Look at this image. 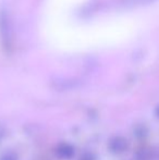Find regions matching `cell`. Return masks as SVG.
I'll return each instance as SVG.
<instances>
[{"label": "cell", "instance_id": "obj_1", "mask_svg": "<svg viewBox=\"0 0 159 160\" xmlns=\"http://www.w3.org/2000/svg\"><path fill=\"white\" fill-rule=\"evenodd\" d=\"M0 38L4 49H10L12 44V31H11L10 17L4 8L0 10Z\"/></svg>", "mask_w": 159, "mask_h": 160}, {"label": "cell", "instance_id": "obj_2", "mask_svg": "<svg viewBox=\"0 0 159 160\" xmlns=\"http://www.w3.org/2000/svg\"><path fill=\"white\" fill-rule=\"evenodd\" d=\"M130 147V143L124 136L116 135L112 136L108 142V150L113 155L124 154Z\"/></svg>", "mask_w": 159, "mask_h": 160}, {"label": "cell", "instance_id": "obj_3", "mask_svg": "<svg viewBox=\"0 0 159 160\" xmlns=\"http://www.w3.org/2000/svg\"><path fill=\"white\" fill-rule=\"evenodd\" d=\"M56 156L59 159L62 160H69L72 159L75 156V147L70 143H60L56 147Z\"/></svg>", "mask_w": 159, "mask_h": 160}, {"label": "cell", "instance_id": "obj_4", "mask_svg": "<svg viewBox=\"0 0 159 160\" xmlns=\"http://www.w3.org/2000/svg\"><path fill=\"white\" fill-rule=\"evenodd\" d=\"M133 134L137 139H144L148 135V128L144 124H137L133 128Z\"/></svg>", "mask_w": 159, "mask_h": 160}, {"label": "cell", "instance_id": "obj_5", "mask_svg": "<svg viewBox=\"0 0 159 160\" xmlns=\"http://www.w3.org/2000/svg\"><path fill=\"white\" fill-rule=\"evenodd\" d=\"M133 160H152V152L149 149L142 148L134 154Z\"/></svg>", "mask_w": 159, "mask_h": 160}, {"label": "cell", "instance_id": "obj_6", "mask_svg": "<svg viewBox=\"0 0 159 160\" xmlns=\"http://www.w3.org/2000/svg\"><path fill=\"white\" fill-rule=\"evenodd\" d=\"M0 160H19V156L13 150H7L0 156Z\"/></svg>", "mask_w": 159, "mask_h": 160}, {"label": "cell", "instance_id": "obj_7", "mask_svg": "<svg viewBox=\"0 0 159 160\" xmlns=\"http://www.w3.org/2000/svg\"><path fill=\"white\" fill-rule=\"evenodd\" d=\"M80 160H97V157H96V155L94 154V152H86L81 155Z\"/></svg>", "mask_w": 159, "mask_h": 160}, {"label": "cell", "instance_id": "obj_8", "mask_svg": "<svg viewBox=\"0 0 159 160\" xmlns=\"http://www.w3.org/2000/svg\"><path fill=\"white\" fill-rule=\"evenodd\" d=\"M155 114H156V117H157V118L159 119V106L155 109Z\"/></svg>", "mask_w": 159, "mask_h": 160}]
</instances>
